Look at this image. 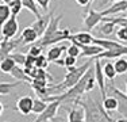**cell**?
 Segmentation results:
<instances>
[{
    "label": "cell",
    "mask_w": 127,
    "mask_h": 122,
    "mask_svg": "<svg viewBox=\"0 0 127 122\" xmlns=\"http://www.w3.org/2000/svg\"><path fill=\"white\" fill-rule=\"evenodd\" d=\"M74 106H81L84 110V121L87 122H114L115 120L110 117L107 111L104 110L103 105L99 100L93 99L92 96L84 94L80 99L74 102Z\"/></svg>",
    "instance_id": "1"
},
{
    "label": "cell",
    "mask_w": 127,
    "mask_h": 122,
    "mask_svg": "<svg viewBox=\"0 0 127 122\" xmlns=\"http://www.w3.org/2000/svg\"><path fill=\"white\" fill-rule=\"evenodd\" d=\"M89 68H91V62L88 61V62L83 64V65H80V66H74V68L69 69L68 73H66V76H65V79H64L60 84L49 85V87H47V92H49V95H53V94H56V92L61 94L65 90L73 87V85L83 77V75L88 71Z\"/></svg>",
    "instance_id": "2"
},
{
    "label": "cell",
    "mask_w": 127,
    "mask_h": 122,
    "mask_svg": "<svg viewBox=\"0 0 127 122\" xmlns=\"http://www.w3.org/2000/svg\"><path fill=\"white\" fill-rule=\"evenodd\" d=\"M107 95H112L118 102V113L122 115V118H127V94L119 90L115 85H105Z\"/></svg>",
    "instance_id": "3"
},
{
    "label": "cell",
    "mask_w": 127,
    "mask_h": 122,
    "mask_svg": "<svg viewBox=\"0 0 127 122\" xmlns=\"http://www.w3.org/2000/svg\"><path fill=\"white\" fill-rule=\"evenodd\" d=\"M70 35V30L69 29H58L56 33H53L51 35L46 37V38H39L34 44L39 45V46L45 48V46H51V45H56L58 42H62V41H68V37Z\"/></svg>",
    "instance_id": "4"
},
{
    "label": "cell",
    "mask_w": 127,
    "mask_h": 122,
    "mask_svg": "<svg viewBox=\"0 0 127 122\" xmlns=\"http://www.w3.org/2000/svg\"><path fill=\"white\" fill-rule=\"evenodd\" d=\"M60 107H61V102L57 99L50 100L47 102V106L41 114H38V117L35 118L37 122H47V121H54V118L57 117V113H58Z\"/></svg>",
    "instance_id": "5"
},
{
    "label": "cell",
    "mask_w": 127,
    "mask_h": 122,
    "mask_svg": "<svg viewBox=\"0 0 127 122\" xmlns=\"http://www.w3.org/2000/svg\"><path fill=\"white\" fill-rule=\"evenodd\" d=\"M18 30H19V23L16 20V16L11 15L1 26V30H0V35H3L4 39H12L15 35L18 34Z\"/></svg>",
    "instance_id": "6"
},
{
    "label": "cell",
    "mask_w": 127,
    "mask_h": 122,
    "mask_svg": "<svg viewBox=\"0 0 127 122\" xmlns=\"http://www.w3.org/2000/svg\"><path fill=\"white\" fill-rule=\"evenodd\" d=\"M100 22H103V14L101 11H96L93 8H88L85 16H84V26L87 30H93Z\"/></svg>",
    "instance_id": "7"
},
{
    "label": "cell",
    "mask_w": 127,
    "mask_h": 122,
    "mask_svg": "<svg viewBox=\"0 0 127 122\" xmlns=\"http://www.w3.org/2000/svg\"><path fill=\"white\" fill-rule=\"evenodd\" d=\"M93 65H95V71H93V75H95L96 84L99 85V88H100L101 98H104L105 95H107V92H105V77H104V73H103V68H101L100 60L93 59Z\"/></svg>",
    "instance_id": "8"
},
{
    "label": "cell",
    "mask_w": 127,
    "mask_h": 122,
    "mask_svg": "<svg viewBox=\"0 0 127 122\" xmlns=\"http://www.w3.org/2000/svg\"><path fill=\"white\" fill-rule=\"evenodd\" d=\"M127 54V46L126 45H122L120 48H116V49H110V50H101L99 54H96L95 57L92 59H97V60H112V59H116V57H120V56H125Z\"/></svg>",
    "instance_id": "9"
},
{
    "label": "cell",
    "mask_w": 127,
    "mask_h": 122,
    "mask_svg": "<svg viewBox=\"0 0 127 122\" xmlns=\"http://www.w3.org/2000/svg\"><path fill=\"white\" fill-rule=\"evenodd\" d=\"M68 41L72 44H80V45H89L93 41V35L91 31H80L77 34H70L68 37Z\"/></svg>",
    "instance_id": "10"
},
{
    "label": "cell",
    "mask_w": 127,
    "mask_h": 122,
    "mask_svg": "<svg viewBox=\"0 0 127 122\" xmlns=\"http://www.w3.org/2000/svg\"><path fill=\"white\" fill-rule=\"evenodd\" d=\"M16 110L22 115H29L32 113V98L31 96H22L16 102Z\"/></svg>",
    "instance_id": "11"
},
{
    "label": "cell",
    "mask_w": 127,
    "mask_h": 122,
    "mask_svg": "<svg viewBox=\"0 0 127 122\" xmlns=\"http://www.w3.org/2000/svg\"><path fill=\"white\" fill-rule=\"evenodd\" d=\"M78 48H80V57H95L96 54H99L100 52L103 50V48L97 46L95 44H89V45H80V44H76Z\"/></svg>",
    "instance_id": "12"
},
{
    "label": "cell",
    "mask_w": 127,
    "mask_h": 122,
    "mask_svg": "<svg viewBox=\"0 0 127 122\" xmlns=\"http://www.w3.org/2000/svg\"><path fill=\"white\" fill-rule=\"evenodd\" d=\"M127 11V0H118V1L112 3L110 8H105L101 11L103 16H108V15H115L119 12H125Z\"/></svg>",
    "instance_id": "13"
},
{
    "label": "cell",
    "mask_w": 127,
    "mask_h": 122,
    "mask_svg": "<svg viewBox=\"0 0 127 122\" xmlns=\"http://www.w3.org/2000/svg\"><path fill=\"white\" fill-rule=\"evenodd\" d=\"M51 16H53V14H47L46 16H42L41 15V16L37 18V20L31 24V27L37 31L38 37H41L45 33V30H46V27H47V24H49V22H50Z\"/></svg>",
    "instance_id": "14"
},
{
    "label": "cell",
    "mask_w": 127,
    "mask_h": 122,
    "mask_svg": "<svg viewBox=\"0 0 127 122\" xmlns=\"http://www.w3.org/2000/svg\"><path fill=\"white\" fill-rule=\"evenodd\" d=\"M38 38L39 37L37 34V31L30 26V27H26V29L22 31L19 39H20V42H22V45H27V44H34Z\"/></svg>",
    "instance_id": "15"
},
{
    "label": "cell",
    "mask_w": 127,
    "mask_h": 122,
    "mask_svg": "<svg viewBox=\"0 0 127 122\" xmlns=\"http://www.w3.org/2000/svg\"><path fill=\"white\" fill-rule=\"evenodd\" d=\"M61 19H62V15H57V16H51L50 18V22L47 24L45 33L41 35V38H46V37L51 35L53 33H56L57 30L60 29V23H61Z\"/></svg>",
    "instance_id": "16"
},
{
    "label": "cell",
    "mask_w": 127,
    "mask_h": 122,
    "mask_svg": "<svg viewBox=\"0 0 127 122\" xmlns=\"http://www.w3.org/2000/svg\"><path fill=\"white\" fill-rule=\"evenodd\" d=\"M92 44L97 45V46L103 48V50H110V49H116L122 46V42H118V41H112V39H101V38H95L93 37V41Z\"/></svg>",
    "instance_id": "17"
},
{
    "label": "cell",
    "mask_w": 127,
    "mask_h": 122,
    "mask_svg": "<svg viewBox=\"0 0 127 122\" xmlns=\"http://www.w3.org/2000/svg\"><path fill=\"white\" fill-rule=\"evenodd\" d=\"M10 75L12 76V77H15L16 80H19V81H26V83H29L30 84V81H31V77L30 76H27L25 71H23V68L20 65H15L12 69H11V72H10Z\"/></svg>",
    "instance_id": "18"
},
{
    "label": "cell",
    "mask_w": 127,
    "mask_h": 122,
    "mask_svg": "<svg viewBox=\"0 0 127 122\" xmlns=\"http://www.w3.org/2000/svg\"><path fill=\"white\" fill-rule=\"evenodd\" d=\"M65 50H66V46H57V44L53 45V46H50L49 50H47V54H46L49 62H50V61L58 60L60 57H61V54H62Z\"/></svg>",
    "instance_id": "19"
},
{
    "label": "cell",
    "mask_w": 127,
    "mask_h": 122,
    "mask_svg": "<svg viewBox=\"0 0 127 122\" xmlns=\"http://www.w3.org/2000/svg\"><path fill=\"white\" fill-rule=\"evenodd\" d=\"M101 105H103V107H104V110L108 113V114H111L112 111H115V110L118 109V102L112 95H105L104 98H103Z\"/></svg>",
    "instance_id": "20"
},
{
    "label": "cell",
    "mask_w": 127,
    "mask_h": 122,
    "mask_svg": "<svg viewBox=\"0 0 127 122\" xmlns=\"http://www.w3.org/2000/svg\"><path fill=\"white\" fill-rule=\"evenodd\" d=\"M68 121L69 122H83L84 121V110L77 109V107H72L69 110Z\"/></svg>",
    "instance_id": "21"
},
{
    "label": "cell",
    "mask_w": 127,
    "mask_h": 122,
    "mask_svg": "<svg viewBox=\"0 0 127 122\" xmlns=\"http://www.w3.org/2000/svg\"><path fill=\"white\" fill-rule=\"evenodd\" d=\"M114 68L116 71V75H126L127 73V59H123L122 56L115 59Z\"/></svg>",
    "instance_id": "22"
},
{
    "label": "cell",
    "mask_w": 127,
    "mask_h": 122,
    "mask_svg": "<svg viewBox=\"0 0 127 122\" xmlns=\"http://www.w3.org/2000/svg\"><path fill=\"white\" fill-rule=\"evenodd\" d=\"M15 65H16V62L14 61L12 57L7 56V57H4V59L0 61V71H1L3 73H10L11 69H12Z\"/></svg>",
    "instance_id": "23"
},
{
    "label": "cell",
    "mask_w": 127,
    "mask_h": 122,
    "mask_svg": "<svg viewBox=\"0 0 127 122\" xmlns=\"http://www.w3.org/2000/svg\"><path fill=\"white\" fill-rule=\"evenodd\" d=\"M20 1H22L23 8L29 10L32 15H35V18L41 16V12H39V8H38L37 3H35V0H20Z\"/></svg>",
    "instance_id": "24"
},
{
    "label": "cell",
    "mask_w": 127,
    "mask_h": 122,
    "mask_svg": "<svg viewBox=\"0 0 127 122\" xmlns=\"http://www.w3.org/2000/svg\"><path fill=\"white\" fill-rule=\"evenodd\" d=\"M103 68V73H104V77L108 79V80L114 81L115 77H116V71H115L114 68V64L111 62V61H108V62L104 64V66H101Z\"/></svg>",
    "instance_id": "25"
},
{
    "label": "cell",
    "mask_w": 127,
    "mask_h": 122,
    "mask_svg": "<svg viewBox=\"0 0 127 122\" xmlns=\"http://www.w3.org/2000/svg\"><path fill=\"white\" fill-rule=\"evenodd\" d=\"M10 16H11V10H10V7H8V4H5V3H3L1 0H0V30H1L3 23H4Z\"/></svg>",
    "instance_id": "26"
},
{
    "label": "cell",
    "mask_w": 127,
    "mask_h": 122,
    "mask_svg": "<svg viewBox=\"0 0 127 122\" xmlns=\"http://www.w3.org/2000/svg\"><path fill=\"white\" fill-rule=\"evenodd\" d=\"M46 106H47V102L43 100L42 98L38 96V98H35V99H32V113H34V114H41V113L46 109Z\"/></svg>",
    "instance_id": "27"
},
{
    "label": "cell",
    "mask_w": 127,
    "mask_h": 122,
    "mask_svg": "<svg viewBox=\"0 0 127 122\" xmlns=\"http://www.w3.org/2000/svg\"><path fill=\"white\" fill-rule=\"evenodd\" d=\"M115 27H116V24H115L114 22H111V20H108V19H104L103 20V24L100 26L99 30H100L104 35H111L114 33Z\"/></svg>",
    "instance_id": "28"
},
{
    "label": "cell",
    "mask_w": 127,
    "mask_h": 122,
    "mask_svg": "<svg viewBox=\"0 0 127 122\" xmlns=\"http://www.w3.org/2000/svg\"><path fill=\"white\" fill-rule=\"evenodd\" d=\"M22 81L18 80L16 83H0V95H8L15 87H18Z\"/></svg>",
    "instance_id": "29"
},
{
    "label": "cell",
    "mask_w": 127,
    "mask_h": 122,
    "mask_svg": "<svg viewBox=\"0 0 127 122\" xmlns=\"http://www.w3.org/2000/svg\"><path fill=\"white\" fill-rule=\"evenodd\" d=\"M8 7L11 10V15H14V16H18L20 14V11L23 10V5H22L20 0H12V1H10L8 3Z\"/></svg>",
    "instance_id": "30"
},
{
    "label": "cell",
    "mask_w": 127,
    "mask_h": 122,
    "mask_svg": "<svg viewBox=\"0 0 127 122\" xmlns=\"http://www.w3.org/2000/svg\"><path fill=\"white\" fill-rule=\"evenodd\" d=\"M34 65L37 66V68H45V69H46L47 65H49V60H47V57L43 56V53H42V54H39V56L35 57Z\"/></svg>",
    "instance_id": "31"
},
{
    "label": "cell",
    "mask_w": 127,
    "mask_h": 122,
    "mask_svg": "<svg viewBox=\"0 0 127 122\" xmlns=\"http://www.w3.org/2000/svg\"><path fill=\"white\" fill-rule=\"evenodd\" d=\"M10 56L14 59V61L16 62V65H20V66H23V65H25V61H26V54H23V53H11Z\"/></svg>",
    "instance_id": "32"
},
{
    "label": "cell",
    "mask_w": 127,
    "mask_h": 122,
    "mask_svg": "<svg viewBox=\"0 0 127 122\" xmlns=\"http://www.w3.org/2000/svg\"><path fill=\"white\" fill-rule=\"evenodd\" d=\"M66 53L69 56H73V57H80V48L76 44H72L70 46L66 48Z\"/></svg>",
    "instance_id": "33"
},
{
    "label": "cell",
    "mask_w": 127,
    "mask_h": 122,
    "mask_svg": "<svg viewBox=\"0 0 127 122\" xmlns=\"http://www.w3.org/2000/svg\"><path fill=\"white\" fill-rule=\"evenodd\" d=\"M76 61H77V57H73V56H66V59L64 60V62H65V68L68 69H72L74 68V65H76Z\"/></svg>",
    "instance_id": "34"
},
{
    "label": "cell",
    "mask_w": 127,
    "mask_h": 122,
    "mask_svg": "<svg viewBox=\"0 0 127 122\" xmlns=\"http://www.w3.org/2000/svg\"><path fill=\"white\" fill-rule=\"evenodd\" d=\"M116 37L119 41L127 42V29L126 27H119V30L116 31Z\"/></svg>",
    "instance_id": "35"
},
{
    "label": "cell",
    "mask_w": 127,
    "mask_h": 122,
    "mask_svg": "<svg viewBox=\"0 0 127 122\" xmlns=\"http://www.w3.org/2000/svg\"><path fill=\"white\" fill-rule=\"evenodd\" d=\"M27 53H30L31 56L37 57V56H39V54H42V46H39V45L34 44L31 48L29 49V52H27Z\"/></svg>",
    "instance_id": "36"
},
{
    "label": "cell",
    "mask_w": 127,
    "mask_h": 122,
    "mask_svg": "<svg viewBox=\"0 0 127 122\" xmlns=\"http://www.w3.org/2000/svg\"><path fill=\"white\" fill-rule=\"evenodd\" d=\"M50 1H51V0H35V3H37V4H39V7H41L42 10H45V11L49 10Z\"/></svg>",
    "instance_id": "37"
},
{
    "label": "cell",
    "mask_w": 127,
    "mask_h": 122,
    "mask_svg": "<svg viewBox=\"0 0 127 122\" xmlns=\"http://www.w3.org/2000/svg\"><path fill=\"white\" fill-rule=\"evenodd\" d=\"M34 62H35V57H34V56H31L30 53H27V54H26V61H25V65H23V66L34 65Z\"/></svg>",
    "instance_id": "38"
},
{
    "label": "cell",
    "mask_w": 127,
    "mask_h": 122,
    "mask_svg": "<svg viewBox=\"0 0 127 122\" xmlns=\"http://www.w3.org/2000/svg\"><path fill=\"white\" fill-rule=\"evenodd\" d=\"M76 3L78 5H81V7H87L88 4H91L89 0H76Z\"/></svg>",
    "instance_id": "39"
},
{
    "label": "cell",
    "mask_w": 127,
    "mask_h": 122,
    "mask_svg": "<svg viewBox=\"0 0 127 122\" xmlns=\"http://www.w3.org/2000/svg\"><path fill=\"white\" fill-rule=\"evenodd\" d=\"M115 1H118V0H101L100 5H101V7H104V5L108 4V3H115Z\"/></svg>",
    "instance_id": "40"
},
{
    "label": "cell",
    "mask_w": 127,
    "mask_h": 122,
    "mask_svg": "<svg viewBox=\"0 0 127 122\" xmlns=\"http://www.w3.org/2000/svg\"><path fill=\"white\" fill-rule=\"evenodd\" d=\"M54 62L57 64V65H60V66H65V62H64V60H61V59H58V60H56Z\"/></svg>",
    "instance_id": "41"
},
{
    "label": "cell",
    "mask_w": 127,
    "mask_h": 122,
    "mask_svg": "<svg viewBox=\"0 0 127 122\" xmlns=\"http://www.w3.org/2000/svg\"><path fill=\"white\" fill-rule=\"evenodd\" d=\"M3 111H4V105H3L1 102H0V115L3 114Z\"/></svg>",
    "instance_id": "42"
},
{
    "label": "cell",
    "mask_w": 127,
    "mask_h": 122,
    "mask_svg": "<svg viewBox=\"0 0 127 122\" xmlns=\"http://www.w3.org/2000/svg\"><path fill=\"white\" fill-rule=\"evenodd\" d=\"M1 1H3V3H5V4H8V3L12 1V0H1Z\"/></svg>",
    "instance_id": "43"
},
{
    "label": "cell",
    "mask_w": 127,
    "mask_h": 122,
    "mask_svg": "<svg viewBox=\"0 0 127 122\" xmlns=\"http://www.w3.org/2000/svg\"><path fill=\"white\" fill-rule=\"evenodd\" d=\"M126 90H127V81H126Z\"/></svg>",
    "instance_id": "44"
},
{
    "label": "cell",
    "mask_w": 127,
    "mask_h": 122,
    "mask_svg": "<svg viewBox=\"0 0 127 122\" xmlns=\"http://www.w3.org/2000/svg\"><path fill=\"white\" fill-rule=\"evenodd\" d=\"M89 1H91V3H93V0H89Z\"/></svg>",
    "instance_id": "45"
},
{
    "label": "cell",
    "mask_w": 127,
    "mask_h": 122,
    "mask_svg": "<svg viewBox=\"0 0 127 122\" xmlns=\"http://www.w3.org/2000/svg\"><path fill=\"white\" fill-rule=\"evenodd\" d=\"M0 46H1V41H0Z\"/></svg>",
    "instance_id": "46"
}]
</instances>
